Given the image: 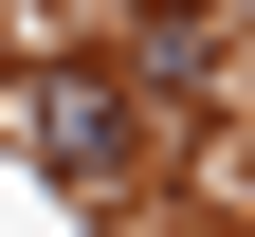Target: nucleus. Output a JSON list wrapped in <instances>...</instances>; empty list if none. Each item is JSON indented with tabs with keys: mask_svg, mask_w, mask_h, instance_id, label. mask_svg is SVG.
Here are the masks:
<instances>
[{
	"mask_svg": "<svg viewBox=\"0 0 255 237\" xmlns=\"http://www.w3.org/2000/svg\"><path fill=\"white\" fill-rule=\"evenodd\" d=\"M128 73H164V91H182V73H219V0H164V18H146V55H128Z\"/></svg>",
	"mask_w": 255,
	"mask_h": 237,
	"instance_id": "f03ea898",
	"label": "nucleus"
},
{
	"mask_svg": "<svg viewBox=\"0 0 255 237\" xmlns=\"http://www.w3.org/2000/svg\"><path fill=\"white\" fill-rule=\"evenodd\" d=\"M18 146H37L55 183H110L128 164V73H91V55L73 73H18Z\"/></svg>",
	"mask_w": 255,
	"mask_h": 237,
	"instance_id": "f257e3e1",
	"label": "nucleus"
}]
</instances>
